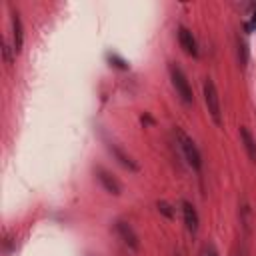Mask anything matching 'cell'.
I'll return each instance as SVG.
<instances>
[{"mask_svg": "<svg viewBox=\"0 0 256 256\" xmlns=\"http://www.w3.org/2000/svg\"><path fill=\"white\" fill-rule=\"evenodd\" d=\"M168 76H170V84L176 90V96L180 98V102L186 106H192L194 104V92H192V86H190L186 72L176 62H170L168 64Z\"/></svg>", "mask_w": 256, "mask_h": 256, "instance_id": "obj_1", "label": "cell"}, {"mask_svg": "<svg viewBox=\"0 0 256 256\" xmlns=\"http://www.w3.org/2000/svg\"><path fill=\"white\" fill-rule=\"evenodd\" d=\"M202 96H204V104H206V110L212 118V122L216 126H222V104H220V94H218V88L214 84V80L210 76H206L202 80Z\"/></svg>", "mask_w": 256, "mask_h": 256, "instance_id": "obj_2", "label": "cell"}, {"mask_svg": "<svg viewBox=\"0 0 256 256\" xmlns=\"http://www.w3.org/2000/svg\"><path fill=\"white\" fill-rule=\"evenodd\" d=\"M174 134H176V142H178V148H180V152H182L186 164H188L192 170L200 172V170H202V154H200L198 146L194 144V140H192L190 136H186L178 126L174 128Z\"/></svg>", "mask_w": 256, "mask_h": 256, "instance_id": "obj_3", "label": "cell"}, {"mask_svg": "<svg viewBox=\"0 0 256 256\" xmlns=\"http://www.w3.org/2000/svg\"><path fill=\"white\" fill-rule=\"evenodd\" d=\"M102 140H104L106 150L112 154V158H114L120 166H124V168H126V170H130V172H138V170H140L138 162H136V160H134V158H132V156H130V154H128V152H126L118 142H114V140H110V138H106V136H104Z\"/></svg>", "mask_w": 256, "mask_h": 256, "instance_id": "obj_4", "label": "cell"}, {"mask_svg": "<svg viewBox=\"0 0 256 256\" xmlns=\"http://www.w3.org/2000/svg\"><path fill=\"white\" fill-rule=\"evenodd\" d=\"M94 178H96V182L102 186V190L104 192H108V194H112V196H120L122 194V182L108 170V168H104V166H94Z\"/></svg>", "mask_w": 256, "mask_h": 256, "instance_id": "obj_5", "label": "cell"}, {"mask_svg": "<svg viewBox=\"0 0 256 256\" xmlns=\"http://www.w3.org/2000/svg\"><path fill=\"white\" fill-rule=\"evenodd\" d=\"M112 230H114V234L122 240L124 246H128V248L134 250V252L140 250V238H138V234L134 232V228H132L126 220H114V222H112Z\"/></svg>", "mask_w": 256, "mask_h": 256, "instance_id": "obj_6", "label": "cell"}, {"mask_svg": "<svg viewBox=\"0 0 256 256\" xmlns=\"http://www.w3.org/2000/svg\"><path fill=\"white\" fill-rule=\"evenodd\" d=\"M176 36H178V44H180V48H182L188 56L198 58V54H200V50H198V40H196V36L192 34V30L186 28V26H178Z\"/></svg>", "mask_w": 256, "mask_h": 256, "instance_id": "obj_7", "label": "cell"}, {"mask_svg": "<svg viewBox=\"0 0 256 256\" xmlns=\"http://www.w3.org/2000/svg\"><path fill=\"white\" fill-rule=\"evenodd\" d=\"M10 24H12V46H14V52L20 54L22 52V44H24V26H22L20 12L14 6H10Z\"/></svg>", "mask_w": 256, "mask_h": 256, "instance_id": "obj_8", "label": "cell"}, {"mask_svg": "<svg viewBox=\"0 0 256 256\" xmlns=\"http://www.w3.org/2000/svg\"><path fill=\"white\" fill-rule=\"evenodd\" d=\"M180 212H182V220H184V226L190 234H196L198 228H200V216H198V210L192 202L188 200H182L180 202Z\"/></svg>", "mask_w": 256, "mask_h": 256, "instance_id": "obj_9", "label": "cell"}, {"mask_svg": "<svg viewBox=\"0 0 256 256\" xmlns=\"http://www.w3.org/2000/svg\"><path fill=\"white\" fill-rule=\"evenodd\" d=\"M238 136H240V142H242V146H244L248 158H250L252 162H256V138L252 136V132H250L246 126H240Z\"/></svg>", "mask_w": 256, "mask_h": 256, "instance_id": "obj_10", "label": "cell"}, {"mask_svg": "<svg viewBox=\"0 0 256 256\" xmlns=\"http://www.w3.org/2000/svg\"><path fill=\"white\" fill-rule=\"evenodd\" d=\"M234 52H236V60H238L240 68H246L250 52H248V44H246V40H244L240 34L234 36Z\"/></svg>", "mask_w": 256, "mask_h": 256, "instance_id": "obj_11", "label": "cell"}, {"mask_svg": "<svg viewBox=\"0 0 256 256\" xmlns=\"http://www.w3.org/2000/svg\"><path fill=\"white\" fill-rule=\"evenodd\" d=\"M156 210H158L162 216H166L168 220H172L174 214H176V208H174L170 202H166V200H158V202H156Z\"/></svg>", "mask_w": 256, "mask_h": 256, "instance_id": "obj_12", "label": "cell"}, {"mask_svg": "<svg viewBox=\"0 0 256 256\" xmlns=\"http://www.w3.org/2000/svg\"><path fill=\"white\" fill-rule=\"evenodd\" d=\"M106 58H108V62H110V66H112V68L128 70V62H126L122 56H118L116 52H108V54H106Z\"/></svg>", "mask_w": 256, "mask_h": 256, "instance_id": "obj_13", "label": "cell"}, {"mask_svg": "<svg viewBox=\"0 0 256 256\" xmlns=\"http://www.w3.org/2000/svg\"><path fill=\"white\" fill-rule=\"evenodd\" d=\"M2 58H4V64H12L14 62V56H16V52H14V46H10L8 42H6V38H2Z\"/></svg>", "mask_w": 256, "mask_h": 256, "instance_id": "obj_14", "label": "cell"}, {"mask_svg": "<svg viewBox=\"0 0 256 256\" xmlns=\"http://www.w3.org/2000/svg\"><path fill=\"white\" fill-rule=\"evenodd\" d=\"M200 256H220V252L212 242H204L200 248Z\"/></svg>", "mask_w": 256, "mask_h": 256, "instance_id": "obj_15", "label": "cell"}, {"mask_svg": "<svg viewBox=\"0 0 256 256\" xmlns=\"http://www.w3.org/2000/svg\"><path fill=\"white\" fill-rule=\"evenodd\" d=\"M230 256H246V246L242 242H236L230 250Z\"/></svg>", "mask_w": 256, "mask_h": 256, "instance_id": "obj_16", "label": "cell"}, {"mask_svg": "<svg viewBox=\"0 0 256 256\" xmlns=\"http://www.w3.org/2000/svg\"><path fill=\"white\" fill-rule=\"evenodd\" d=\"M140 120H142V124H154V122H156V120H154L150 114H146V112L142 114V118H140Z\"/></svg>", "mask_w": 256, "mask_h": 256, "instance_id": "obj_17", "label": "cell"}]
</instances>
